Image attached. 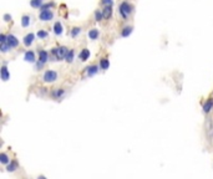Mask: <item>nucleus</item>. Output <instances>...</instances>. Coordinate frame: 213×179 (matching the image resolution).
I'll use <instances>...</instances> for the list:
<instances>
[{"instance_id":"obj_22","label":"nucleus","mask_w":213,"mask_h":179,"mask_svg":"<svg viewBox=\"0 0 213 179\" xmlns=\"http://www.w3.org/2000/svg\"><path fill=\"white\" fill-rule=\"evenodd\" d=\"M81 27H79V26H75V27H73V30L70 31V35H71V37H77L80 34H81Z\"/></svg>"},{"instance_id":"obj_30","label":"nucleus","mask_w":213,"mask_h":179,"mask_svg":"<svg viewBox=\"0 0 213 179\" xmlns=\"http://www.w3.org/2000/svg\"><path fill=\"white\" fill-rule=\"evenodd\" d=\"M6 40H8V35H5V34H2V35H0V43H2V44L6 43Z\"/></svg>"},{"instance_id":"obj_16","label":"nucleus","mask_w":213,"mask_h":179,"mask_svg":"<svg viewBox=\"0 0 213 179\" xmlns=\"http://www.w3.org/2000/svg\"><path fill=\"white\" fill-rule=\"evenodd\" d=\"M102 13H104L105 19H110L111 16H112V5H105Z\"/></svg>"},{"instance_id":"obj_8","label":"nucleus","mask_w":213,"mask_h":179,"mask_svg":"<svg viewBox=\"0 0 213 179\" xmlns=\"http://www.w3.org/2000/svg\"><path fill=\"white\" fill-rule=\"evenodd\" d=\"M98 70H100V67H98L97 65L87 66V67H86V75H87L89 77H92V76H95L96 73L98 72Z\"/></svg>"},{"instance_id":"obj_20","label":"nucleus","mask_w":213,"mask_h":179,"mask_svg":"<svg viewBox=\"0 0 213 179\" xmlns=\"http://www.w3.org/2000/svg\"><path fill=\"white\" fill-rule=\"evenodd\" d=\"M74 57H75V51L73 49H70L69 52L66 54V57H65V61L69 62V64H71V62L74 61Z\"/></svg>"},{"instance_id":"obj_1","label":"nucleus","mask_w":213,"mask_h":179,"mask_svg":"<svg viewBox=\"0 0 213 179\" xmlns=\"http://www.w3.org/2000/svg\"><path fill=\"white\" fill-rule=\"evenodd\" d=\"M67 52H69V49L66 46H59L51 50V55L54 56L55 61H61V60H65Z\"/></svg>"},{"instance_id":"obj_18","label":"nucleus","mask_w":213,"mask_h":179,"mask_svg":"<svg viewBox=\"0 0 213 179\" xmlns=\"http://www.w3.org/2000/svg\"><path fill=\"white\" fill-rule=\"evenodd\" d=\"M18 169V163L16 161H10L8 164H6V171L8 172H15Z\"/></svg>"},{"instance_id":"obj_10","label":"nucleus","mask_w":213,"mask_h":179,"mask_svg":"<svg viewBox=\"0 0 213 179\" xmlns=\"http://www.w3.org/2000/svg\"><path fill=\"white\" fill-rule=\"evenodd\" d=\"M53 30H54V34L56 36H60V35H63V33H64V26H63V24L60 23V21H56L54 24Z\"/></svg>"},{"instance_id":"obj_9","label":"nucleus","mask_w":213,"mask_h":179,"mask_svg":"<svg viewBox=\"0 0 213 179\" xmlns=\"http://www.w3.org/2000/svg\"><path fill=\"white\" fill-rule=\"evenodd\" d=\"M90 55H91V52H90L89 49H82L80 51V54H79V59H80V61L85 62V61H87L90 59Z\"/></svg>"},{"instance_id":"obj_5","label":"nucleus","mask_w":213,"mask_h":179,"mask_svg":"<svg viewBox=\"0 0 213 179\" xmlns=\"http://www.w3.org/2000/svg\"><path fill=\"white\" fill-rule=\"evenodd\" d=\"M6 44H8L10 47H11V49H15V47L19 46V40H18V37H16L15 35L9 34V35H8V40H6Z\"/></svg>"},{"instance_id":"obj_3","label":"nucleus","mask_w":213,"mask_h":179,"mask_svg":"<svg viewBox=\"0 0 213 179\" xmlns=\"http://www.w3.org/2000/svg\"><path fill=\"white\" fill-rule=\"evenodd\" d=\"M57 78H59V73L54 70H47L43 75V81L45 83H54L57 81Z\"/></svg>"},{"instance_id":"obj_12","label":"nucleus","mask_w":213,"mask_h":179,"mask_svg":"<svg viewBox=\"0 0 213 179\" xmlns=\"http://www.w3.org/2000/svg\"><path fill=\"white\" fill-rule=\"evenodd\" d=\"M64 94H65V90L64 88H54L51 91V96L56 100H60L61 97H64Z\"/></svg>"},{"instance_id":"obj_23","label":"nucleus","mask_w":213,"mask_h":179,"mask_svg":"<svg viewBox=\"0 0 213 179\" xmlns=\"http://www.w3.org/2000/svg\"><path fill=\"white\" fill-rule=\"evenodd\" d=\"M100 67L102 70H107L110 67V60L108 59H102L100 60Z\"/></svg>"},{"instance_id":"obj_13","label":"nucleus","mask_w":213,"mask_h":179,"mask_svg":"<svg viewBox=\"0 0 213 179\" xmlns=\"http://www.w3.org/2000/svg\"><path fill=\"white\" fill-rule=\"evenodd\" d=\"M205 113H209L213 110V98H208L205 103H203V107H202Z\"/></svg>"},{"instance_id":"obj_27","label":"nucleus","mask_w":213,"mask_h":179,"mask_svg":"<svg viewBox=\"0 0 213 179\" xmlns=\"http://www.w3.org/2000/svg\"><path fill=\"white\" fill-rule=\"evenodd\" d=\"M0 50H2V52L3 54H6V52H9L10 50H11V47H10L6 43H4V44H2L0 45Z\"/></svg>"},{"instance_id":"obj_15","label":"nucleus","mask_w":213,"mask_h":179,"mask_svg":"<svg viewBox=\"0 0 213 179\" xmlns=\"http://www.w3.org/2000/svg\"><path fill=\"white\" fill-rule=\"evenodd\" d=\"M87 36L90 37V40H97L100 36V31L97 29H91V30H89Z\"/></svg>"},{"instance_id":"obj_6","label":"nucleus","mask_w":213,"mask_h":179,"mask_svg":"<svg viewBox=\"0 0 213 179\" xmlns=\"http://www.w3.org/2000/svg\"><path fill=\"white\" fill-rule=\"evenodd\" d=\"M34 40H35V34H33V33H29V34H26V35L24 36V39H23V43H24V45H25L26 47H30V46L33 45Z\"/></svg>"},{"instance_id":"obj_28","label":"nucleus","mask_w":213,"mask_h":179,"mask_svg":"<svg viewBox=\"0 0 213 179\" xmlns=\"http://www.w3.org/2000/svg\"><path fill=\"white\" fill-rule=\"evenodd\" d=\"M54 8V3H46V4H43V6L40 8V10H50Z\"/></svg>"},{"instance_id":"obj_14","label":"nucleus","mask_w":213,"mask_h":179,"mask_svg":"<svg viewBox=\"0 0 213 179\" xmlns=\"http://www.w3.org/2000/svg\"><path fill=\"white\" fill-rule=\"evenodd\" d=\"M49 59H50V56H49V52L46 50H39V61L46 64V62L49 61Z\"/></svg>"},{"instance_id":"obj_17","label":"nucleus","mask_w":213,"mask_h":179,"mask_svg":"<svg viewBox=\"0 0 213 179\" xmlns=\"http://www.w3.org/2000/svg\"><path fill=\"white\" fill-rule=\"evenodd\" d=\"M132 30H134L132 26H125L122 30H121V36H122V37L130 36L131 34H132Z\"/></svg>"},{"instance_id":"obj_4","label":"nucleus","mask_w":213,"mask_h":179,"mask_svg":"<svg viewBox=\"0 0 213 179\" xmlns=\"http://www.w3.org/2000/svg\"><path fill=\"white\" fill-rule=\"evenodd\" d=\"M39 19L41 20V21H51V20L54 19V13L51 11V10H41L39 14Z\"/></svg>"},{"instance_id":"obj_29","label":"nucleus","mask_w":213,"mask_h":179,"mask_svg":"<svg viewBox=\"0 0 213 179\" xmlns=\"http://www.w3.org/2000/svg\"><path fill=\"white\" fill-rule=\"evenodd\" d=\"M44 66H45V64H44V62H41V61L37 60V61L35 62V70H36V71H40Z\"/></svg>"},{"instance_id":"obj_31","label":"nucleus","mask_w":213,"mask_h":179,"mask_svg":"<svg viewBox=\"0 0 213 179\" xmlns=\"http://www.w3.org/2000/svg\"><path fill=\"white\" fill-rule=\"evenodd\" d=\"M102 4L104 5H112L114 4V0H102Z\"/></svg>"},{"instance_id":"obj_24","label":"nucleus","mask_w":213,"mask_h":179,"mask_svg":"<svg viewBox=\"0 0 213 179\" xmlns=\"http://www.w3.org/2000/svg\"><path fill=\"white\" fill-rule=\"evenodd\" d=\"M9 162H10V157H9L6 153H4V152H3L2 154H0V163L6 165Z\"/></svg>"},{"instance_id":"obj_19","label":"nucleus","mask_w":213,"mask_h":179,"mask_svg":"<svg viewBox=\"0 0 213 179\" xmlns=\"http://www.w3.org/2000/svg\"><path fill=\"white\" fill-rule=\"evenodd\" d=\"M30 23H31V16H30V15H23V18H21V26L23 27H27V26H30Z\"/></svg>"},{"instance_id":"obj_26","label":"nucleus","mask_w":213,"mask_h":179,"mask_svg":"<svg viewBox=\"0 0 213 179\" xmlns=\"http://www.w3.org/2000/svg\"><path fill=\"white\" fill-rule=\"evenodd\" d=\"M102 19H105L102 10H101V11H100V10H96V11H95V20L97 23H100V21H102Z\"/></svg>"},{"instance_id":"obj_32","label":"nucleus","mask_w":213,"mask_h":179,"mask_svg":"<svg viewBox=\"0 0 213 179\" xmlns=\"http://www.w3.org/2000/svg\"><path fill=\"white\" fill-rule=\"evenodd\" d=\"M4 20H5L6 23L11 21V15H9V14H5V15H4Z\"/></svg>"},{"instance_id":"obj_21","label":"nucleus","mask_w":213,"mask_h":179,"mask_svg":"<svg viewBox=\"0 0 213 179\" xmlns=\"http://www.w3.org/2000/svg\"><path fill=\"white\" fill-rule=\"evenodd\" d=\"M44 2L43 0H30V5H31V8H35V9H40L43 6Z\"/></svg>"},{"instance_id":"obj_7","label":"nucleus","mask_w":213,"mask_h":179,"mask_svg":"<svg viewBox=\"0 0 213 179\" xmlns=\"http://www.w3.org/2000/svg\"><path fill=\"white\" fill-rule=\"evenodd\" d=\"M24 60L26 62H30V64H34L36 62V57H35V52L33 50H29L24 54Z\"/></svg>"},{"instance_id":"obj_25","label":"nucleus","mask_w":213,"mask_h":179,"mask_svg":"<svg viewBox=\"0 0 213 179\" xmlns=\"http://www.w3.org/2000/svg\"><path fill=\"white\" fill-rule=\"evenodd\" d=\"M36 36L40 39V40H44V39H46L47 36H49V33H47V31L46 30H39L37 31V34H36Z\"/></svg>"},{"instance_id":"obj_11","label":"nucleus","mask_w":213,"mask_h":179,"mask_svg":"<svg viewBox=\"0 0 213 179\" xmlns=\"http://www.w3.org/2000/svg\"><path fill=\"white\" fill-rule=\"evenodd\" d=\"M0 72H2V80L3 81H8L10 78V72H9L8 67H6V62H4V64H3Z\"/></svg>"},{"instance_id":"obj_2","label":"nucleus","mask_w":213,"mask_h":179,"mask_svg":"<svg viewBox=\"0 0 213 179\" xmlns=\"http://www.w3.org/2000/svg\"><path fill=\"white\" fill-rule=\"evenodd\" d=\"M132 5H131L130 3H127V2H122L120 5H118V13H120V15L122 16L124 19H127L130 15H131V13H132Z\"/></svg>"}]
</instances>
